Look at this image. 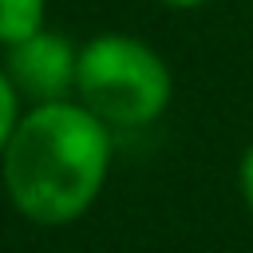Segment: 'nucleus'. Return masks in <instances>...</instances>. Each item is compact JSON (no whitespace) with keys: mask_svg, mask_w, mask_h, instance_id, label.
Masks as SVG:
<instances>
[{"mask_svg":"<svg viewBox=\"0 0 253 253\" xmlns=\"http://www.w3.org/2000/svg\"><path fill=\"white\" fill-rule=\"evenodd\" d=\"M111 174V126L79 99L40 103L20 115L4 154L0 182L20 217L36 225H71L103 194Z\"/></svg>","mask_w":253,"mask_h":253,"instance_id":"obj_1","label":"nucleus"},{"mask_svg":"<svg viewBox=\"0 0 253 253\" xmlns=\"http://www.w3.org/2000/svg\"><path fill=\"white\" fill-rule=\"evenodd\" d=\"M75 95L103 126L138 130L162 119L174 79L150 43L123 32H103L79 47Z\"/></svg>","mask_w":253,"mask_h":253,"instance_id":"obj_2","label":"nucleus"},{"mask_svg":"<svg viewBox=\"0 0 253 253\" xmlns=\"http://www.w3.org/2000/svg\"><path fill=\"white\" fill-rule=\"evenodd\" d=\"M79 71V47L59 32H36L32 40L8 47L4 75L12 79L16 95H28L32 107L40 103H63L75 91Z\"/></svg>","mask_w":253,"mask_h":253,"instance_id":"obj_3","label":"nucleus"},{"mask_svg":"<svg viewBox=\"0 0 253 253\" xmlns=\"http://www.w3.org/2000/svg\"><path fill=\"white\" fill-rule=\"evenodd\" d=\"M43 12H47L43 0H0V43L16 47L36 32H43Z\"/></svg>","mask_w":253,"mask_h":253,"instance_id":"obj_4","label":"nucleus"},{"mask_svg":"<svg viewBox=\"0 0 253 253\" xmlns=\"http://www.w3.org/2000/svg\"><path fill=\"white\" fill-rule=\"evenodd\" d=\"M16 123H20V95H16L12 79H8L4 67H0V154H4V146H8V138H12V130H16Z\"/></svg>","mask_w":253,"mask_h":253,"instance_id":"obj_5","label":"nucleus"},{"mask_svg":"<svg viewBox=\"0 0 253 253\" xmlns=\"http://www.w3.org/2000/svg\"><path fill=\"white\" fill-rule=\"evenodd\" d=\"M237 190H241V198H245V206H249V213H253V142L241 150V158H237Z\"/></svg>","mask_w":253,"mask_h":253,"instance_id":"obj_6","label":"nucleus"},{"mask_svg":"<svg viewBox=\"0 0 253 253\" xmlns=\"http://www.w3.org/2000/svg\"><path fill=\"white\" fill-rule=\"evenodd\" d=\"M162 4H170V8H198V4H206V0H162Z\"/></svg>","mask_w":253,"mask_h":253,"instance_id":"obj_7","label":"nucleus"}]
</instances>
